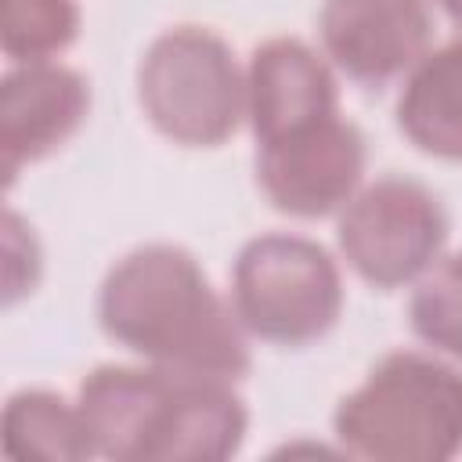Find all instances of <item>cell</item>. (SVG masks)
I'll list each match as a JSON object with an SVG mask.
<instances>
[{
  "instance_id": "cell-1",
  "label": "cell",
  "mask_w": 462,
  "mask_h": 462,
  "mask_svg": "<svg viewBox=\"0 0 462 462\" xmlns=\"http://www.w3.org/2000/svg\"><path fill=\"white\" fill-rule=\"evenodd\" d=\"M97 321L144 365L227 383L249 372V332L231 300L173 242L137 245L108 267L97 289Z\"/></svg>"
},
{
  "instance_id": "cell-2",
  "label": "cell",
  "mask_w": 462,
  "mask_h": 462,
  "mask_svg": "<svg viewBox=\"0 0 462 462\" xmlns=\"http://www.w3.org/2000/svg\"><path fill=\"white\" fill-rule=\"evenodd\" d=\"M97 458L224 462L242 451L249 411L227 379L159 365H97L76 393Z\"/></svg>"
},
{
  "instance_id": "cell-3",
  "label": "cell",
  "mask_w": 462,
  "mask_h": 462,
  "mask_svg": "<svg viewBox=\"0 0 462 462\" xmlns=\"http://www.w3.org/2000/svg\"><path fill=\"white\" fill-rule=\"evenodd\" d=\"M332 430L354 458L448 462L462 451V368L393 350L336 404Z\"/></svg>"
},
{
  "instance_id": "cell-4",
  "label": "cell",
  "mask_w": 462,
  "mask_h": 462,
  "mask_svg": "<svg viewBox=\"0 0 462 462\" xmlns=\"http://www.w3.org/2000/svg\"><path fill=\"white\" fill-rule=\"evenodd\" d=\"M137 101L166 141L217 148L245 119V72L220 32L173 25L148 43L137 65Z\"/></svg>"
},
{
  "instance_id": "cell-5",
  "label": "cell",
  "mask_w": 462,
  "mask_h": 462,
  "mask_svg": "<svg viewBox=\"0 0 462 462\" xmlns=\"http://www.w3.org/2000/svg\"><path fill=\"white\" fill-rule=\"evenodd\" d=\"M231 307L249 336L271 346H307L343 314L339 263L307 235H256L235 256Z\"/></svg>"
},
{
  "instance_id": "cell-6",
  "label": "cell",
  "mask_w": 462,
  "mask_h": 462,
  "mask_svg": "<svg viewBox=\"0 0 462 462\" xmlns=\"http://www.w3.org/2000/svg\"><path fill=\"white\" fill-rule=\"evenodd\" d=\"M336 242L346 267L372 289L419 282L448 242L440 199L411 177H379L339 209Z\"/></svg>"
},
{
  "instance_id": "cell-7",
  "label": "cell",
  "mask_w": 462,
  "mask_h": 462,
  "mask_svg": "<svg viewBox=\"0 0 462 462\" xmlns=\"http://www.w3.org/2000/svg\"><path fill=\"white\" fill-rule=\"evenodd\" d=\"M365 177V137L346 116H328L282 141L256 144V180L278 213L318 220L339 213Z\"/></svg>"
},
{
  "instance_id": "cell-8",
  "label": "cell",
  "mask_w": 462,
  "mask_h": 462,
  "mask_svg": "<svg viewBox=\"0 0 462 462\" xmlns=\"http://www.w3.org/2000/svg\"><path fill=\"white\" fill-rule=\"evenodd\" d=\"M318 36L325 58L350 83L379 90L426 58L433 18L426 0H325Z\"/></svg>"
},
{
  "instance_id": "cell-9",
  "label": "cell",
  "mask_w": 462,
  "mask_h": 462,
  "mask_svg": "<svg viewBox=\"0 0 462 462\" xmlns=\"http://www.w3.org/2000/svg\"><path fill=\"white\" fill-rule=\"evenodd\" d=\"M90 112L87 79L61 61L11 65L0 79V155L7 184L22 166L61 148Z\"/></svg>"
},
{
  "instance_id": "cell-10",
  "label": "cell",
  "mask_w": 462,
  "mask_h": 462,
  "mask_svg": "<svg viewBox=\"0 0 462 462\" xmlns=\"http://www.w3.org/2000/svg\"><path fill=\"white\" fill-rule=\"evenodd\" d=\"M339 112L328 61L296 36L263 40L245 69V119L256 144L282 141Z\"/></svg>"
},
{
  "instance_id": "cell-11",
  "label": "cell",
  "mask_w": 462,
  "mask_h": 462,
  "mask_svg": "<svg viewBox=\"0 0 462 462\" xmlns=\"http://www.w3.org/2000/svg\"><path fill=\"white\" fill-rule=\"evenodd\" d=\"M393 116L422 155L462 162V40L426 51L404 76Z\"/></svg>"
},
{
  "instance_id": "cell-12",
  "label": "cell",
  "mask_w": 462,
  "mask_h": 462,
  "mask_svg": "<svg viewBox=\"0 0 462 462\" xmlns=\"http://www.w3.org/2000/svg\"><path fill=\"white\" fill-rule=\"evenodd\" d=\"M4 455L14 462H83L97 458L79 404H69L54 390H18L4 404L0 419Z\"/></svg>"
},
{
  "instance_id": "cell-13",
  "label": "cell",
  "mask_w": 462,
  "mask_h": 462,
  "mask_svg": "<svg viewBox=\"0 0 462 462\" xmlns=\"http://www.w3.org/2000/svg\"><path fill=\"white\" fill-rule=\"evenodd\" d=\"M408 325L426 346L462 361V249L437 256L433 267L415 282Z\"/></svg>"
},
{
  "instance_id": "cell-14",
  "label": "cell",
  "mask_w": 462,
  "mask_h": 462,
  "mask_svg": "<svg viewBox=\"0 0 462 462\" xmlns=\"http://www.w3.org/2000/svg\"><path fill=\"white\" fill-rule=\"evenodd\" d=\"M79 36L76 0H4L0 43L11 65L54 61Z\"/></svg>"
},
{
  "instance_id": "cell-15",
  "label": "cell",
  "mask_w": 462,
  "mask_h": 462,
  "mask_svg": "<svg viewBox=\"0 0 462 462\" xmlns=\"http://www.w3.org/2000/svg\"><path fill=\"white\" fill-rule=\"evenodd\" d=\"M440 7H444V14L455 22V25H462V0H437Z\"/></svg>"
}]
</instances>
